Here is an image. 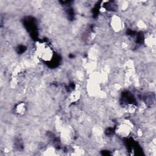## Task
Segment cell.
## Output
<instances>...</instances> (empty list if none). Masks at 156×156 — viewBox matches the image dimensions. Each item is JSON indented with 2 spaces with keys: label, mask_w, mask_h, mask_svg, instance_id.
Instances as JSON below:
<instances>
[{
  "label": "cell",
  "mask_w": 156,
  "mask_h": 156,
  "mask_svg": "<svg viewBox=\"0 0 156 156\" xmlns=\"http://www.w3.org/2000/svg\"><path fill=\"white\" fill-rule=\"evenodd\" d=\"M40 46H38L37 49V52L39 57H40L41 59L44 60H50L52 59V52L51 49L47 45L43 44V43H41Z\"/></svg>",
  "instance_id": "6da1fadb"
},
{
  "label": "cell",
  "mask_w": 156,
  "mask_h": 156,
  "mask_svg": "<svg viewBox=\"0 0 156 156\" xmlns=\"http://www.w3.org/2000/svg\"><path fill=\"white\" fill-rule=\"evenodd\" d=\"M131 127H132L129 122L122 123L116 129V133L121 137H127L130 133Z\"/></svg>",
  "instance_id": "7a4b0ae2"
},
{
  "label": "cell",
  "mask_w": 156,
  "mask_h": 156,
  "mask_svg": "<svg viewBox=\"0 0 156 156\" xmlns=\"http://www.w3.org/2000/svg\"><path fill=\"white\" fill-rule=\"evenodd\" d=\"M110 25L115 32H119L122 28V23L121 19L116 15H113L110 21Z\"/></svg>",
  "instance_id": "3957f363"
},
{
  "label": "cell",
  "mask_w": 156,
  "mask_h": 156,
  "mask_svg": "<svg viewBox=\"0 0 156 156\" xmlns=\"http://www.w3.org/2000/svg\"><path fill=\"white\" fill-rule=\"evenodd\" d=\"M16 110H17L18 113H22L25 110V107H24V104H19V105L17 107Z\"/></svg>",
  "instance_id": "277c9868"
}]
</instances>
